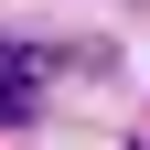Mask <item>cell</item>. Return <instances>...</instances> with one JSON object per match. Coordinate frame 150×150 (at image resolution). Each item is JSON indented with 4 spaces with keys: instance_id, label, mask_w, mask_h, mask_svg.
<instances>
[{
    "instance_id": "cell-1",
    "label": "cell",
    "mask_w": 150,
    "mask_h": 150,
    "mask_svg": "<svg viewBox=\"0 0 150 150\" xmlns=\"http://www.w3.org/2000/svg\"><path fill=\"white\" fill-rule=\"evenodd\" d=\"M0 118H32V54L0 43Z\"/></svg>"
}]
</instances>
